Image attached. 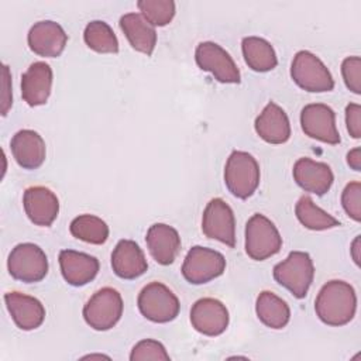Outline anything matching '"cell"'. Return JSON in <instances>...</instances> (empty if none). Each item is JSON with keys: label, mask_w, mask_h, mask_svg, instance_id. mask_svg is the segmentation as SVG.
<instances>
[{"label": "cell", "mask_w": 361, "mask_h": 361, "mask_svg": "<svg viewBox=\"0 0 361 361\" xmlns=\"http://www.w3.org/2000/svg\"><path fill=\"white\" fill-rule=\"evenodd\" d=\"M314 310L317 317L327 326L340 327L350 323L357 310L354 288L345 281H329L316 296Z\"/></svg>", "instance_id": "6da1fadb"}, {"label": "cell", "mask_w": 361, "mask_h": 361, "mask_svg": "<svg viewBox=\"0 0 361 361\" xmlns=\"http://www.w3.org/2000/svg\"><path fill=\"white\" fill-rule=\"evenodd\" d=\"M272 275L281 286L286 288L295 298L302 299L313 282L314 265L307 252L292 251L286 259L274 267Z\"/></svg>", "instance_id": "7a4b0ae2"}, {"label": "cell", "mask_w": 361, "mask_h": 361, "mask_svg": "<svg viewBox=\"0 0 361 361\" xmlns=\"http://www.w3.org/2000/svg\"><path fill=\"white\" fill-rule=\"evenodd\" d=\"M259 165L245 151H233L224 166V183L233 196L248 199L259 185Z\"/></svg>", "instance_id": "3957f363"}, {"label": "cell", "mask_w": 361, "mask_h": 361, "mask_svg": "<svg viewBox=\"0 0 361 361\" xmlns=\"http://www.w3.org/2000/svg\"><path fill=\"white\" fill-rule=\"evenodd\" d=\"M290 78L303 90L312 93L330 92L334 87V79L319 56L310 51H298L290 65Z\"/></svg>", "instance_id": "277c9868"}, {"label": "cell", "mask_w": 361, "mask_h": 361, "mask_svg": "<svg viewBox=\"0 0 361 361\" xmlns=\"http://www.w3.org/2000/svg\"><path fill=\"white\" fill-rule=\"evenodd\" d=\"M282 248V237L275 224L261 213L252 214L245 224V252L254 261H264Z\"/></svg>", "instance_id": "5b68a950"}, {"label": "cell", "mask_w": 361, "mask_h": 361, "mask_svg": "<svg viewBox=\"0 0 361 361\" xmlns=\"http://www.w3.org/2000/svg\"><path fill=\"white\" fill-rule=\"evenodd\" d=\"M141 314L154 323H168L179 314L178 296L161 282H149L145 285L137 299Z\"/></svg>", "instance_id": "8992f818"}, {"label": "cell", "mask_w": 361, "mask_h": 361, "mask_svg": "<svg viewBox=\"0 0 361 361\" xmlns=\"http://www.w3.org/2000/svg\"><path fill=\"white\" fill-rule=\"evenodd\" d=\"M123 298L114 288L106 286L94 292L83 306L85 322L97 331L114 327L123 314Z\"/></svg>", "instance_id": "52a82bcc"}, {"label": "cell", "mask_w": 361, "mask_h": 361, "mask_svg": "<svg viewBox=\"0 0 361 361\" xmlns=\"http://www.w3.org/2000/svg\"><path fill=\"white\" fill-rule=\"evenodd\" d=\"M10 275L21 282L34 283L48 274V258L44 250L32 243L17 244L7 259Z\"/></svg>", "instance_id": "ba28073f"}, {"label": "cell", "mask_w": 361, "mask_h": 361, "mask_svg": "<svg viewBox=\"0 0 361 361\" xmlns=\"http://www.w3.org/2000/svg\"><path fill=\"white\" fill-rule=\"evenodd\" d=\"M226 271V258L221 252L195 245L192 247L182 264V275L183 278L193 285L207 283Z\"/></svg>", "instance_id": "9c48e42d"}, {"label": "cell", "mask_w": 361, "mask_h": 361, "mask_svg": "<svg viewBox=\"0 0 361 361\" xmlns=\"http://www.w3.org/2000/svg\"><path fill=\"white\" fill-rule=\"evenodd\" d=\"M195 59L202 71L210 72L220 83H240V71L230 54L219 44L203 41L196 47Z\"/></svg>", "instance_id": "30bf717a"}, {"label": "cell", "mask_w": 361, "mask_h": 361, "mask_svg": "<svg viewBox=\"0 0 361 361\" xmlns=\"http://www.w3.org/2000/svg\"><path fill=\"white\" fill-rule=\"evenodd\" d=\"M202 231L230 248L235 245V217L233 209L220 197L212 199L202 216Z\"/></svg>", "instance_id": "8fae6325"}, {"label": "cell", "mask_w": 361, "mask_h": 361, "mask_svg": "<svg viewBox=\"0 0 361 361\" xmlns=\"http://www.w3.org/2000/svg\"><path fill=\"white\" fill-rule=\"evenodd\" d=\"M300 126L303 133L314 140L336 145L341 141L334 110L323 103L306 104L300 111Z\"/></svg>", "instance_id": "7c38bea8"}, {"label": "cell", "mask_w": 361, "mask_h": 361, "mask_svg": "<svg viewBox=\"0 0 361 361\" xmlns=\"http://www.w3.org/2000/svg\"><path fill=\"white\" fill-rule=\"evenodd\" d=\"M230 322L227 307L214 298H202L192 305V327L203 336L216 337L226 331Z\"/></svg>", "instance_id": "4fadbf2b"}, {"label": "cell", "mask_w": 361, "mask_h": 361, "mask_svg": "<svg viewBox=\"0 0 361 361\" xmlns=\"http://www.w3.org/2000/svg\"><path fill=\"white\" fill-rule=\"evenodd\" d=\"M27 41L34 54L45 58H56L66 47L68 34L58 23L42 20L30 28Z\"/></svg>", "instance_id": "5bb4252c"}, {"label": "cell", "mask_w": 361, "mask_h": 361, "mask_svg": "<svg viewBox=\"0 0 361 361\" xmlns=\"http://www.w3.org/2000/svg\"><path fill=\"white\" fill-rule=\"evenodd\" d=\"M23 204L28 219L41 227H49L59 213L56 195L45 186L27 188L23 196Z\"/></svg>", "instance_id": "9a60e30c"}, {"label": "cell", "mask_w": 361, "mask_h": 361, "mask_svg": "<svg viewBox=\"0 0 361 361\" xmlns=\"http://www.w3.org/2000/svg\"><path fill=\"white\" fill-rule=\"evenodd\" d=\"M293 179L295 182L309 193L323 196L327 193L333 185L334 175L331 168L312 158H299L293 165Z\"/></svg>", "instance_id": "2e32d148"}, {"label": "cell", "mask_w": 361, "mask_h": 361, "mask_svg": "<svg viewBox=\"0 0 361 361\" xmlns=\"http://www.w3.org/2000/svg\"><path fill=\"white\" fill-rule=\"evenodd\" d=\"M4 302L13 322L20 330H35L44 323L45 307L37 298L21 292H7Z\"/></svg>", "instance_id": "e0dca14e"}, {"label": "cell", "mask_w": 361, "mask_h": 361, "mask_svg": "<svg viewBox=\"0 0 361 361\" xmlns=\"http://www.w3.org/2000/svg\"><path fill=\"white\" fill-rule=\"evenodd\" d=\"M59 267L63 279L72 286H83L92 282L100 268L99 259L86 252L62 250L59 252Z\"/></svg>", "instance_id": "ac0fdd59"}, {"label": "cell", "mask_w": 361, "mask_h": 361, "mask_svg": "<svg viewBox=\"0 0 361 361\" xmlns=\"http://www.w3.org/2000/svg\"><path fill=\"white\" fill-rule=\"evenodd\" d=\"M52 89V69L47 62L37 61L21 75V96L34 107L45 104Z\"/></svg>", "instance_id": "d6986e66"}, {"label": "cell", "mask_w": 361, "mask_h": 361, "mask_svg": "<svg viewBox=\"0 0 361 361\" xmlns=\"http://www.w3.org/2000/svg\"><path fill=\"white\" fill-rule=\"evenodd\" d=\"M145 243L151 257L159 265H171L180 250L179 233L165 223L152 224L147 231Z\"/></svg>", "instance_id": "ffe728a7"}, {"label": "cell", "mask_w": 361, "mask_h": 361, "mask_svg": "<svg viewBox=\"0 0 361 361\" xmlns=\"http://www.w3.org/2000/svg\"><path fill=\"white\" fill-rule=\"evenodd\" d=\"M10 148L16 162L24 169H37L45 161V141L34 130L17 131L11 138Z\"/></svg>", "instance_id": "44dd1931"}, {"label": "cell", "mask_w": 361, "mask_h": 361, "mask_svg": "<svg viewBox=\"0 0 361 361\" xmlns=\"http://www.w3.org/2000/svg\"><path fill=\"white\" fill-rule=\"evenodd\" d=\"M255 131L268 144H283L290 138L288 114L275 102H269L254 123Z\"/></svg>", "instance_id": "7402d4cb"}, {"label": "cell", "mask_w": 361, "mask_h": 361, "mask_svg": "<svg viewBox=\"0 0 361 361\" xmlns=\"http://www.w3.org/2000/svg\"><path fill=\"white\" fill-rule=\"evenodd\" d=\"M111 268L118 278L130 281L145 274L148 262L135 241L120 240L111 252Z\"/></svg>", "instance_id": "603a6c76"}, {"label": "cell", "mask_w": 361, "mask_h": 361, "mask_svg": "<svg viewBox=\"0 0 361 361\" xmlns=\"http://www.w3.org/2000/svg\"><path fill=\"white\" fill-rule=\"evenodd\" d=\"M118 24L135 51L142 52L147 56L152 55L157 45V31L155 27L141 16V13H127L120 17Z\"/></svg>", "instance_id": "cb8c5ba5"}, {"label": "cell", "mask_w": 361, "mask_h": 361, "mask_svg": "<svg viewBox=\"0 0 361 361\" xmlns=\"http://www.w3.org/2000/svg\"><path fill=\"white\" fill-rule=\"evenodd\" d=\"M255 312L261 323L274 330L283 329L290 320V309L288 303L269 290H262L258 295Z\"/></svg>", "instance_id": "d4e9b609"}, {"label": "cell", "mask_w": 361, "mask_h": 361, "mask_svg": "<svg viewBox=\"0 0 361 361\" xmlns=\"http://www.w3.org/2000/svg\"><path fill=\"white\" fill-rule=\"evenodd\" d=\"M241 49L245 63L255 72H268L278 65L274 47L261 37H244Z\"/></svg>", "instance_id": "484cf974"}, {"label": "cell", "mask_w": 361, "mask_h": 361, "mask_svg": "<svg viewBox=\"0 0 361 361\" xmlns=\"http://www.w3.org/2000/svg\"><path fill=\"white\" fill-rule=\"evenodd\" d=\"M295 214L300 224L309 230L322 231L340 226V221L336 217L316 206L312 197H309L307 195H303L298 200L295 206Z\"/></svg>", "instance_id": "4316f807"}, {"label": "cell", "mask_w": 361, "mask_h": 361, "mask_svg": "<svg viewBox=\"0 0 361 361\" xmlns=\"http://www.w3.org/2000/svg\"><path fill=\"white\" fill-rule=\"evenodd\" d=\"M71 234L89 244H104L109 238V226L104 220L93 214H79L71 221Z\"/></svg>", "instance_id": "83f0119b"}, {"label": "cell", "mask_w": 361, "mask_h": 361, "mask_svg": "<svg viewBox=\"0 0 361 361\" xmlns=\"http://www.w3.org/2000/svg\"><path fill=\"white\" fill-rule=\"evenodd\" d=\"M85 44L99 54H116L118 52V39L113 28L102 20H93L87 23L83 31Z\"/></svg>", "instance_id": "f1b7e54d"}, {"label": "cell", "mask_w": 361, "mask_h": 361, "mask_svg": "<svg viewBox=\"0 0 361 361\" xmlns=\"http://www.w3.org/2000/svg\"><path fill=\"white\" fill-rule=\"evenodd\" d=\"M137 7L141 16L154 27L169 24L175 16V3L172 0H140Z\"/></svg>", "instance_id": "f546056e"}, {"label": "cell", "mask_w": 361, "mask_h": 361, "mask_svg": "<svg viewBox=\"0 0 361 361\" xmlns=\"http://www.w3.org/2000/svg\"><path fill=\"white\" fill-rule=\"evenodd\" d=\"M131 361H145V360H171L169 354L166 353L162 343L154 340V338H145L138 341L130 354Z\"/></svg>", "instance_id": "4dcf8cb0"}, {"label": "cell", "mask_w": 361, "mask_h": 361, "mask_svg": "<svg viewBox=\"0 0 361 361\" xmlns=\"http://www.w3.org/2000/svg\"><path fill=\"white\" fill-rule=\"evenodd\" d=\"M341 204L350 219L361 220V183L358 180L345 185L341 193Z\"/></svg>", "instance_id": "1f68e13d"}, {"label": "cell", "mask_w": 361, "mask_h": 361, "mask_svg": "<svg viewBox=\"0 0 361 361\" xmlns=\"http://www.w3.org/2000/svg\"><path fill=\"white\" fill-rule=\"evenodd\" d=\"M341 75L345 86L355 94L361 93V58L347 56L341 63Z\"/></svg>", "instance_id": "d6a6232c"}, {"label": "cell", "mask_w": 361, "mask_h": 361, "mask_svg": "<svg viewBox=\"0 0 361 361\" xmlns=\"http://www.w3.org/2000/svg\"><path fill=\"white\" fill-rule=\"evenodd\" d=\"M345 124L353 138H361V106L358 103L345 106Z\"/></svg>", "instance_id": "836d02e7"}, {"label": "cell", "mask_w": 361, "mask_h": 361, "mask_svg": "<svg viewBox=\"0 0 361 361\" xmlns=\"http://www.w3.org/2000/svg\"><path fill=\"white\" fill-rule=\"evenodd\" d=\"M13 104L11 75L7 65H3V93H1V116H6Z\"/></svg>", "instance_id": "e575fe53"}, {"label": "cell", "mask_w": 361, "mask_h": 361, "mask_svg": "<svg viewBox=\"0 0 361 361\" xmlns=\"http://www.w3.org/2000/svg\"><path fill=\"white\" fill-rule=\"evenodd\" d=\"M347 164L354 171H361V148L357 147L347 154Z\"/></svg>", "instance_id": "d590c367"}, {"label": "cell", "mask_w": 361, "mask_h": 361, "mask_svg": "<svg viewBox=\"0 0 361 361\" xmlns=\"http://www.w3.org/2000/svg\"><path fill=\"white\" fill-rule=\"evenodd\" d=\"M360 245H361V243H360V235H357L355 238H354V241H353V244H351V257H353V259H354V262L360 267Z\"/></svg>", "instance_id": "8d00e7d4"}]
</instances>
